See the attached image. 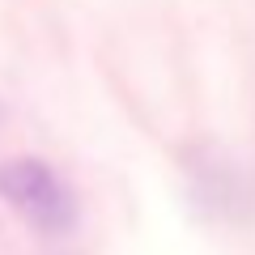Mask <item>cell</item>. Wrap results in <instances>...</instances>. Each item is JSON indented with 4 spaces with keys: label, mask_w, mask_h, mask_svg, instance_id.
<instances>
[{
    "label": "cell",
    "mask_w": 255,
    "mask_h": 255,
    "mask_svg": "<svg viewBox=\"0 0 255 255\" xmlns=\"http://www.w3.org/2000/svg\"><path fill=\"white\" fill-rule=\"evenodd\" d=\"M0 200L17 209L43 234H68L77 226V200L68 183L38 157H9L0 162Z\"/></svg>",
    "instance_id": "cell-1"
}]
</instances>
